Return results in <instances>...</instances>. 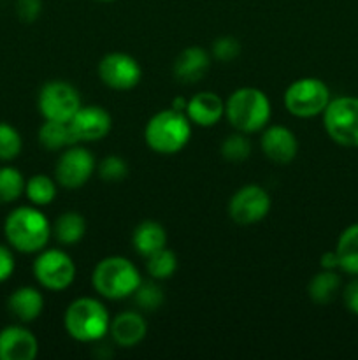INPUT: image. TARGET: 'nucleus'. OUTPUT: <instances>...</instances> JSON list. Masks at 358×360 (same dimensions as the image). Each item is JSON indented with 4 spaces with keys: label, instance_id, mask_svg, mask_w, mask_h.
Masks as SVG:
<instances>
[{
    "label": "nucleus",
    "instance_id": "obj_1",
    "mask_svg": "<svg viewBox=\"0 0 358 360\" xmlns=\"http://www.w3.org/2000/svg\"><path fill=\"white\" fill-rule=\"evenodd\" d=\"M7 245L20 253H39L48 246L53 227L37 206L14 207L4 221Z\"/></svg>",
    "mask_w": 358,
    "mask_h": 360
},
{
    "label": "nucleus",
    "instance_id": "obj_2",
    "mask_svg": "<svg viewBox=\"0 0 358 360\" xmlns=\"http://www.w3.org/2000/svg\"><path fill=\"white\" fill-rule=\"evenodd\" d=\"M225 116L237 132L249 136L262 132L269 125L272 105L262 90L242 86L232 91L230 97L225 101Z\"/></svg>",
    "mask_w": 358,
    "mask_h": 360
},
{
    "label": "nucleus",
    "instance_id": "obj_3",
    "mask_svg": "<svg viewBox=\"0 0 358 360\" xmlns=\"http://www.w3.org/2000/svg\"><path fill=\"white\" fill-rule=\"evenodd\" d=\"M192 122L175 109H164L147 120L144 127V141L147 148L158 155H175L190 143Z\"/></svg>",
    "mask_w": 358,
    "mask_h": 360
},
{
    "label": "nucleus",
    "instance_id": "obj_4",
    "mask_svg": "<svg viewBox=\"0 0 358 360\" xmlns=\"http://www.w3.org/2000/svg\"><path fill=\"white\" fill-rule=\"evenodd\" d=\"M63 326L72 340L79 343H97L107 336L111 316L98 299L77 297L65 309Z\"/></svg>",
    "mask_w": 358,
    "mask_h": 360
},
{
    "label": "nucleus",
    "instance_id": "obj_5",
    "mask_svg": "<svg viewBox=\"0 0 358 360\" xmlns=\"http://www.w3.org/2000/svg\"><path fill=\"white\" fill-rule=\"evenodd\" d=\"M140 283L142 278L135 264L119 255L102 259L91 274V285L95 290L111 301L130 297Z\"/></svg>",
    "mask_w": 358,
    "mask_h": 360
},
{
    "label": "nucleus",
    "instance_id": "obj_6",
    "mask_svg": "<svg viewBox=\"0 0 358 360\" xmlns=\"http://www.w3.org/2000/svg\"><path fill=\"white\" fill-rule=\"evenodd\" d=\"M330 97V88L319 77H300L284 90V108L297 118H314L323 115Z\"/></svg>",
    "mask_w": 358,
    "mask_h": 360
},
{
    "label": "nucleus",
    "instance_id": "obj_7",
    "mask_svg": "<svg viewBox=\"0 0 358 360\" xmlns=\"http://www.w3.org/2000/svg\"><path fill=\"white\" fill-rule=\"evenodd\" d=\"M323 127L336 144L358 148V97L332 98L323 111Z\"/></svg>",
    "mask_w": 358,
    "mask_h": 360
},
{
    "label": "nucleus",
    "instance_id": "obj_8",
    "mask_svg": "<svg viewBox=\"0 0 358 360\" xmlns=\"http://www.w3.org/2000/svg\"><path fill=\"white\" fill-rule=\"evenodd\" d=\"M32 271L37 283L51 292L65 290L76 278V264L72 257L56 248L41 250L34 260Z\"/></svg>",
    "mask_w": 358,
    "mask_h": 360
},
{
    "label": "nucleus",
    "instance_id": "obj_9",
    "mask_svg": "<svg viewBox=\"0 0 358 360\" xmlns=\"http://www.w3.org/2000/svg\"><path fill=\"white\" fill-rule=\"evenodd\" d=\"M81 105L79 91L67 81H49L39 91L37 108L44 120L69 123Z\"/></svg>",
    "mask_w": 358,
    "mask_h": 360
},
{
    "label": "nucleus",
    "instance_id": "obj_10",
    "mask_svg": "<svg viewBox=\"0 0 358 360\" xmlns=\"http://www.w3.org/2000/svg\"><path fill=\"white\" fill-rule=\"evenodd\" d=\"M95 169H97V164L91 151L72 144L60 155L55 167V179L63 188L76 190L90 181Z\"/></svg>",
    "mask_w": 358,
    "mask_h": 360
},
{
    "label": "nucleus",
    "instance_id": "obj_11",
    "mask_svg": "<svg viewBox=\"0 0 358 360\" xmlns=\"http://www.w3.org/2000/svg\"><path fill=\"white\" fill-rule=\"evenodd\" d=\"M272 200L269 192L260 185H246L232 195L228 214L239 225L260 224L269 214Z\"/></svg>",
    "mask_w": 358,
    "mask_h": 360
},
{
    "label": "nucleus",
    "instance_id": "obj_12",
    "mask_svg": "<svg viewBox=\"0 0 358 360\" xmlns=\"http://www.w3.org/2000/svg\"><path fill=\"white\" fill-rule=\"evenodd\" d=\"M98 77L105 86L118 91L135 88L142 77L139 62L128 53L114 51L105 55L98 63Z\"/></svg>",
    "mask_w": 358,
    "mask_h": 360
},
{
    "label": "nucleus",
    "instance_id": "obj_13",
    "mask_svg": "<svg viewBox=\"0 0 358 360\" xmlns=\"http://www.w3.org/2000/svg\"><path fill=\"white\" fill-rule=\"evenodd\" d=\"M69 123L77 143L100 141L107 137L112 129L111 115L102 105H81Z\"/></svg>",
    "mask_w": 358,
    "mask_h": 360
},
{
    "label": "nucleus",
    "instance_id": "obj_14",
    "mask_svg": "<svg viewBox=\"0 0 358 360\" xmlns=\"http://www.w3.org/2000/svg\"><path fill=\"white\" fill-rule=\"evenodd\" d=\"M263 155L270 162L279 165H286L295 160L298 153V141L295 134L284 125H270L262 130L260 139Z\"/></svg>",
    "mask_w": 358,
    "mask_h": 360
},
{
    "label": "nucleus",
    "instance_id": "obj_15",
    "mask_svg": "<svg viewBox=\"0 0 358 360\" xmlns=\"http://www.w3.org/2000/svg\"><path fill=\"white\" fill-rule=\"evenodd\" d=\"M39 341L27 327L9 326L0 330V360H34Z\"/></svg>",
    "mask_w": 358,
    "mask_h": 360
},
{
    "label": "nucleus",
    "instance_id": "obj_16",
    "mask_svg": "<svg viewBox=\"0 0 358 360\" xmlns=\"http://www.w3.org/2000/svg\"><path fill=\"white\" fill-rule=\"evenodd\" d=\"M185 115L197 127H214L225 116V101L214 91H199L186 105Z\"/></svg>",
    "mask_w": 358,
    "mask_h": 360
},
{
    "label": "nucleus",
    "instance_id": "obj_17",
    "mask_svg": "<svg viewBox=\"0 0 358 360\" xmlns=\"http://www.w3.org/2000/svg\"><path fill=\"white\" fill-rule=\"evenodd\" d=\"M147 323L137 311H123L111 320L109 334L121 348H133L146 338Z\"/></svg>",
    "mask_w": 358,
    "mask_h": 360
},
{
    "label": "nucleus",
    "instance_id": "obj_18",
    "mask_svg": "<svg viewBox=\"0 0 358 360\" xmlns=\"http://www.w3.org/2000/svg\"><path fill=\"white\" fill-rule=\"evenodd\" d=\"M211 67V56L200 46H188L174 62V76L181 83L193 84L202 79Z\"/></svg>",
    "mask_w": 358,
    "mask_h": 360
},
{
    "label": "nucleus",
    "instance_id": "obj_19",
    "mask_svg": "<svg viewBox=\"0 0 358 360\" xmlns=\"http://www.w3.org/2000/svg\"><path fill=\"white\" fill-rule=\"evenodd\" d=\"M7 309L14 319L23 323H30L42 315L44 297L34 287H20L7 299Z\"/></svg>",
    "mask_w": 358,
    "mask_h": 360
},
{
    "label": "nucleus",
    "instance_id": "obj_20",
    "mask_svg": "<svg viewBox=\"0 0 358 360\" xmlns=\"http://www.w3.org/2000/svg\"><path fill=\"white\" fill-rule=\"evenodd\" d=\"M132 245L135 252L142 257L165 248L167 245V231L154 220H144L135 227L132 234Z\"/></svg>",
    "mask_w": 358,
    "mask_h": 360
},
{
    "label": "nucleus",
    "instance_id": "obj_21",
    "mask_svg": "<svg viewBox=\"0 0 358 360\" xmlns=\"http://www.w3.org/2000/svg\"><path fill=\"white\" fill-rule=\"evenodd\" d=\"M37 139L41 146L48 151L65 150L72 144H77L76 136L70 129V123L51 122V120H44L37 132Z\"/></svg>",
    "mask_w": 358,
    "mask_h": 360
},
{
    "label": "nucleus",
    "instance_id": "obj_22",
    "mask_svg": "<svg viewBox=\"0 0 358 360\" xmlns=\"http://www.w3.org/2000/svg\"><path fill=\"white\" fill-rule=\"evenodd\" d=\"M336 253L339 257V269L351 276H358V224L350 225L340 232Z\"/></svg>",
    "mask_w": 358,
    "mask_h": 360
},
{
    "label": "nucleus",
    "instance_id": "obj_23",
    "mask_svg": "<svg viewBox=\"0 0 358 360\" xmlns=\"http://www.w3.org/2000/svg\"><path fill=\"white\" fill-rule=\"evenodd\" d=\"M340 290V276L336 271L323 269L321 273L314 274L312 280L309 281L307 294L314 304L326 306L336 299V295Z\"/></svg>",
    "mask_w": 358,
    "mask_h": 360
},
{
    "label": "nucleus",
    "instance_id": "obj_24",
    "mask_svg": "<svg viewBox=\"0 0 358 360\" xmlns=\"http://www.w3.org/2000/svg\"><path fill=\"white\" fill-rule=\"evenodd\" d=\"M53 234L60 245L69 246L79 243L86 234V221H84L83 214L76 213V211H67V213L60 214L53 225Z\"/></svg>",
    "mask_w": 358,
    "mask_h": 360
},
{
    "label": "nucleus",
    "instance_id": "obj_25",
    "mask_svg": "<svg viewBox=\"0 0 358 360\" xmlns=\"http://www.w3.org/2000/svg\"><path fill=\"white\" fill-rule=\"evenodd\" d=\"M25 195L34 206L42 207L56 199V183L48 174H34L25 183Z\"/></svg>",
    "mask_w": 358,
    "mask_h": 360
},
{
    "label": "nucleus",
    "instance_id": "obj_26",
    "mask_svg": "<svg viewBox=\"0 0 358 360\" xmlns=\"http://www.w3.org/2000/svg\"><path fill=\"white\" fill-rule=\"evenodd\" d=\"M25 178L16 167H0V204H11L25 193Z\"/></svg>",
    "mask_w": 358,
    "mask_h": 360
},
{
    "label": "nucleus",
    "instance_id": "obj_27",
    "mask_svg": "<svg viewBox=\"0 0 358 360\" xmlns=\"http://www.w3.org/2000/svg\"><path fill=\"white\" fill-rule=\"evenodd\" d=\"M146 260V271L153 280H168L178 271V257L168 248L151 253Z\"/></svg>",
    "mask_w": 358,
    "mask_h": 360
},
{
    "label": "nucleus",
    "instance_id": "obj_28",
    "mask_svg": "<svg viewBox=\"0 0 358 360\" xmlns=\"http://www.w3.org/2000/svg\"><path fill=\"white\" fill-rule=\"evenodd\" d=\"M221 155H223L225 160L234 162V164H241L246 158L251 155V141L246 137V134L235 132L230 134L227 139L221 143L220 148Z\"/></svg>",
    "mask_w": 358,
    "mask_h": 360
},
{
    "label": "nucleus",
    "instance_id": "obj_29",
    "mask_svg": "<svg viewBox=\"0 0 358 360\" xmlns=\"http://www.w3.org/2000/svg\"><path fill=\"white\" fill-rule=\"evenodd\" d=\"M133 301L144 311H157L164 304L165 294L160 285L153 283V281H142L133 292Z\"/></svg>",
    "mask_w": 358,
    "mask_h": 360
},
{
    "label": "nucleus",
    "instance_id": "obj_30",
    "mask_svg": "<svg viewBox=\"0 0 358 360\" xmlns=\"http://www.w3.org/2000/svg\"><path fill=\"white\" fill-rule=\"evenodd\" d=\"M23 150L21 134L11 123L0 122V160L11 162Z\"/></svg>",
    "mask_w": 358,
    "mask_h": 360
},
{
    "label": "nucleus",
    "instance_id": "obj_31",
    "mask_svg": "<svg viewBox=\"0 0 358 360\" xmlns=\"http://www.w3.org/2000/svg\"><path fill=\"white\" fill-rule=\"evenodd\" d=\"M97 171L102 181L107 183H119L128 178V164L121 157H116V155L105 157L98 164Z\"/></svg>",
    "mask_w": 358,
    "mask_h": 360
},
{
    "label": "nucleus",
    "instance_id": "obj_32",
    "mask_svg": "<svg viewBox=\"0 0 358 360\" xmlns=\"http://www.w3.org/2000/svg\"><path fill=\"white\" fill-rule=\"evenodd\" d=\"M213 56L221 62H230V60L237 58L241 55V42L232 35H225V37H218L213 44Z\"/></svg>",
    "mask_w": 358,
    "mask_h": 360
},
{
    "label": "nucleus",
    "instance_id": "obj_33",
    "mask_svg": "<svg viewBox=\"0 0 358 360\" xmlns=\"http://www.w3.org/2000/svg\"><path fill=\"white\" fill-rule=\"evenodd\" d=\"M42 11V0H16V14L23 23H34Z\"/></svg>",
    "mask_w": 358,
    "mask_h": 360
},
{
    "label": "nucleus",
    "instance_id": "obj_34",
    "mask_svg": "<svg viewBox=\"0 0 358 360\" xmlns=\"http://www.w3.org/2000/svg\"><path fill=\"white\" fill-rule=\"evenodd\" d=\"M16 269V260L9 246L0 245V283L9 280Z\"/></svg>",
    "mask_w": 358,
    "mask_h": 360
},
{
    "label": "nucleus",
    "instance_id": "obj_35",
    "mask_svg": "<svg viewBox=\"0 0 358 360\" xmlns=\"http://www.w3.org/2000/svg\"><path fill=\"white\" fill-rule=\"evenodd\" d=\"M343 299L346 308L350 309L353 315L358 316V276L346 285V288H344L343 292Z\"/></svg>",
    "mask_w": 358,
    "mask_h": 360
},
{
    "label": "nucleus",
    "instance_id": "obj_36",
    "mask_svg": "<svg viewBox=\"0 0 358 360\" xmlns=\"http://www.w3.org/2000/svg\"><path fill=\"white\" fill-rule=\"evenodd\" d=\"M319 264H321V269H326V271L339 269V257H337L336 250L323 253L321 259H319Z\"/></svg>",
    "mask_w": 358,
    "mask_h": 360
},
{
    "label": "nucleus",
    "instance_id": "obj_37",
    "mask_svg": "<svg viewBox=\"0 0 358 360\" xmlns=\"http://www.w3.org/2000/svg\"><path fill=\"white\" fill-rule=\"evenodd\" d=\"M186 105H188V101H186V98H183V97H175L174 101H172L171 108H172V109H175V111L185 112V111H186Z\"/></svg>",
    "mask_w": 358,
    "mask_h": 360
},
{
    "label": "nucleus",
    "instance_id": "obj_38",
    "mask_svg": "<svg viewBox=\"0 0 358 360\" xmlns=\"http://www.w3.org/2000/svg\"><path fill=\"white\" fill-rule=\"evenodd\" d=\"M97 2H114V0H97Z\"/></svg>",
    "mask_w": 358,
    "mask_h": 360
}]
</instances>
